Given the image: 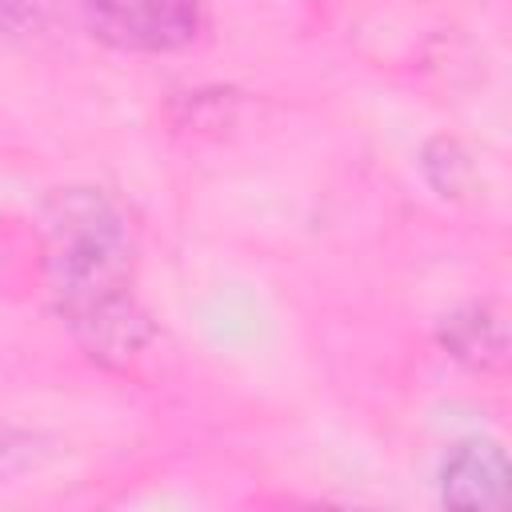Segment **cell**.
<instances>
[{
	"label": "cell",
	"instance_id": "5",
	"mask_svg": "<svg viewBox=\"0 0 512 512\" xmlns=\"http://www.w3.org/2000/svg\"><path fill=\"white\" fill-rule=\"evenodd\" d=\"M420 168H424V180L440 196H460L468 188V176H472V160L460 148V140H452V136L428 140L424 144V156H420Z\"/></svg>",
	"mask_w": 512,
	"mask_h": 512
},
{
	"label": "cell",
	"instance_id": "2",
	"mask_svg": "<svg viewBox=\"0 0 512 512\" xmlns=\"http://www.w3.org/2000/svg\"><path fill=\"white\" fill-rule=\"evenodd\" d=\"M96 40L132 56H168L208 36L204 0H80Z\"/></svg>",
	"mask_w": 512,
	"mask_h": 512
},
{
	"label": "cell",
	"instance_id": "3",
	"mask_svg": "<svg viewBox=\"0 0 512 512\" xmlns=\"http://www.w3.org/2000/svg\"><path fill=\"white\" fill-rule=\"evenodd\" d=\"M436 484L448 508H504L512 484L508 452L496 440L468 436L444 452Z\"/></svg>",
	"mask_w": 512,
	"mask_h": 512
},
{
	"label": "cell",
	"instance_id": "4",
	"mask_svg": "<svg viewBox=\"0 0 512 512\" xmlns=\"http://www.w3.org/2000/svg\"><path fill=\"white\" fill-rule=\"evenodd\" d=\"M436 340L456 364L472 372H504L508 364V324L504 312L488 300H468L452 308L440 320Z\"/></svg>",
	"mask_w": 512,
	"mask_h": 512
},
{
	"label": "cell",
	"instance_id": "1",
	"mask_svg": "<svg viewBox=\"0 0 512 512\" xmlns=\"http://www.w3.org/2000/svg\"><path fill=\"white\" fill-rule=\"evenodd\" d=\"M132 228L96 188H64L48 204V276L72 340L104 368L144 356L156 328L132 288Z\"/></svg>",
	"mask_w": 512,
	"mask_h": 512
},
{
	"label": "cell",
	"instance_id": "6",
	"mask_svg": "<svg viewBox=\"0 0 512 512\" xmlns=\"http://www.w3.org/2000/svg\"><path fill=\"white\" fill-rule=\"evenodd\" d=\"M32 464H36V436L12 424H0V484H12Z\"/></svg>",
	"mask_w": 512,
	"mask_h": 512
}]
</instances>
